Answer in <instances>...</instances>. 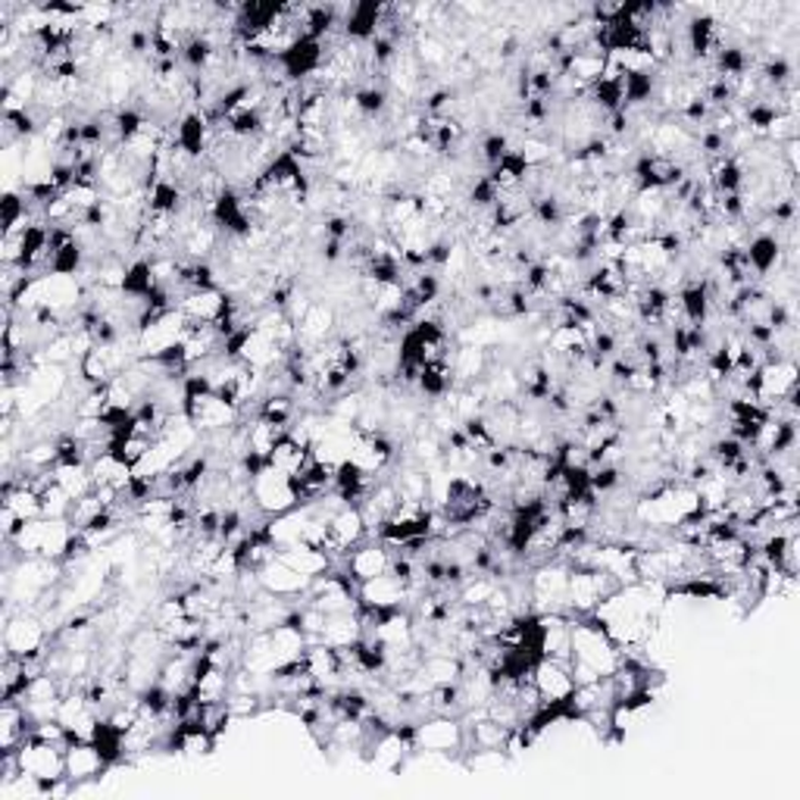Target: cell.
<instances>
[{"mask_svg": "<svg viewBox=\"0 0 800 800\" xmlns=\"http://www.w3.org/2000/svg\"><path fill=\"white\" fill-rule=\"evenodd\" d=\"M416 750L425 753H463V720L457 716H438L416 723Z\"/></svg>", "mask_w": 800, "mask_h": 800, "instance_id": "obj_1", "label": "cell"}, {"mask_svg": "<svg viewBox=\"0 0 800 800\" xmlns=\"http://www.w3.org/2000/svg\"><path fill=\"white\" fill-rule=\"evenodd\" d=\"M532 682H535V688H538V695H541L545 703H548V700L573 698L575 691V675L573 670H570V663L550 660V657H541V660H538Z\"/></svg>", "mask_w": 800, "mask_h": 800, "instance_id": "obj_2", "label": "cell"}, {"mask_svg": "<svg viewBox=\"0 0 800 800\" xmlns=\"http://www.w3.org/2000/svg\"><path fill=\"white\" fill-rule=\"evenodd\" d=\"M107 773H110V766H107V760L100 757V750L91 741H78V745L66 748V778L73 782L75 788L82 782H98Z\"/></svg>", "mask_w": 800, "mask_h": 800, "instance_id": "obj_3", "label": "cell"}]
</instances>
